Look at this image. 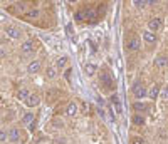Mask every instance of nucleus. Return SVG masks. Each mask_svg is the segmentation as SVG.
Wrapping results in <instances>:
<instances>
[{"label":"nucleus","instance_id":"nucleus-1","mask_svg":"<svg viewBox=\"0 0 168 144\" xmlns=\"http://www.w3.org/2000/svg\"><path fill=\"white\" fill-rule=\"evenodd\" d=\"M131 90H133V94H135V97H138V99H141V97L146 96V89H145V86H143L141 82H135Z\"/></svg>","mask_w":168,"mask_h":144},{"label":"nucleus","instance_id":"nucleus-2","mask_svg":"<svg viewBox=\"0 0 168 144\" xmlns=\"http://www.w3.org/2000/svg\"><path fill=\"white\" fill-rule=\"evenodd\" d=\"M5 32H7V35L12 37V39H20V37H22V32L18 29H15V27H7Z\"/></svg>","mask_w":168,"mask_h":144},{"label":"nucleus","instance_id":"nucleus-3","mask_svg":"<svg viewBox=\"0 0 168 144\" xmlns=\"http://www.w3.org/2000/svg\"><path fill=\"white\" fill-rule=\"evenodd\" d=\"M8 141H10L12 144L18 142V141H20V131L18 129H10V133H8Z\"/></svg>","mask_w":168,"mask_h":144},{"label":"nucleus","instance_id":"nucleus-4","mask_svg":"<svg viewBox=\"0 0 168 144\" xmlns=\"http://www.w3.org/2000/svg\"><path fill=\"white\" fill-rule=\"evenodd\" d=\"M148 27H150L151 32H156V30L161 27V18H151L150 24H148Z\"/></svg>","mask_w":168,"mask_h":144},{"label":"nucleus","instance_id":"nucleus-5","mask_svg":"<svg viewBox=\"0 0 168 144\" xmlns=\"http://www.w3.org/2000/svg\"><path fill=\"white\" fill-rule=\"evenodd\" d=\"M101 82L106 87H113V79H111V76L108 74V72H102L101 74Z\"/></svg>","mask_w":168,"mask_h":144},{"label":"nucleus","instance_id":"nucleus-6","mask_svg":"<svg viewBox=\"0 0 168 144\" xmlns=\"http://www.w3.org/2000/svg\"><path fill=\"white\" fill-rule=\"evenodd\" d=\"M84 10H86V20L88 22H94L98 18V14H96L94 8H84Z\"/></svg>","mask_w":168,"mask_h":144},{"label":"nucleus","instance_id":"nucleus-7","mask_svg":"<svg viewBox=\"0 0 168 144\" xmlns=\"http://www.w3.org/2000/svg\"><path fill=\"white\" fill-rule=\"evenodd\" d=\"M40 102V99H39V96H37V94H32V96H30L29 99H27L25 101V104L29 106V107H35L37 104H39Z\"/></svg>","mask_w":168,"mask_h":144},{"label":"nucleus","instance_id":"nucleus-8","mask_svg":"<svg viewBox=\"0 0 168 144\" xmlns=\"http://www.w3.org/2000/svg\"><path fill=\"white\" fill-rule=\"evenodd\" d=\"M27 70L30 72V74H35V72L40 70V62L39 61H32L29 64V67H27Z\"/></svg>","mask_w":168,"mask_h":144},{"label":"nucleus","instance_id":"nucleus-9","mask_svg":"<svg viewBox=\"0 0 168 144\" xmlns=\"http://www.w3.org/2000/svg\"><path fill=\"white\" fill-rule=\"evenodd\" d=\"M155 64H156L158 67H165V65H168V57L166 55H158V57L155 59Z\"/></svg>","mask_w":168,"mask_h":144},{"label":"nucleus","instance_id":"nucleus-10","mask_svg":"<svg viewBox=\"0 0 168 144\" xmlns=\"http://www.w3.org/2000/svg\"><path fill=\"white\" fill-rule=\"evenodd\" d=\"M145 123H146L145 116H141V114L133 116V124H136V126H145Z\"/></svg>","mask_w":168,"mask_h":144},{"label":"nucleus","instance_id":"nucleus-11","mask_svg":"<svg viewBox=\"0 0 168 144\" xmlns=\"http://www.w3.org/2000/svg\"><path fill=\"white\" fill-rule=\"evenodd\" d=\"M128 49L129 51H138L139 49V40L136 39V37H133V39L128 42Z\"/></svg>","mask_w":168,"mask_h":144},{"label":"nucleus","instance_id":"nucleus-12","mask_svg":"<svg viewBox=\"0 0 168 144\" xmlns=\"http://www.w3.org/2000/svg\"><path fill=\"white\" fill-rule=\"evenodd\" d=\"M111 102H113L114 109H116L118 114H119V112H121V102H119V97H118L116 94H113V96H111Z\"/></svg>","mask_w":168,"mask_h":144},{"label":"nucleus","instance_id":"nucleus-13","mask_svg":"<svg viewBox=\"0 0 168 144\" xmlns=\"http://www.w3.org/2000/svg\"><path fill=\"white\" fill-rule=\"evenodd\" d=\"M133 107L136 109V111L138 112H145V111H148V104H145V102H135V104H133Z\"/></svg>","mask_w":168,"mask_h":144},{"label":"nucleus","instance_id":"nucleus-14","mask_svg":"<svg viewBox=\"0 0 168 144\" xmlns=\"http://www.w3.org/2000/svg\"><path fill=\"white\" fill-rule=\"evenodd\" d=\"M22 121H24V124H29V126H30V124H32L34 121H35V116H34L32 112H27V114L24 116V119H22Z\"/></svg>","mask_w":168,"mask_h":144},{"label":"nucleus","instance_id":"nucleus-15","mask_svg":"<svg viewBox=\"0 0 168 144\" xmlns=\"http://www.w3.org/2000/svg\"><path fill=\"white\" fill-rule=\"evenodd\" d=\"M22 51L25 52V54H29V52H32V51H34V44L30 42V40H27V42H24V44H22Z\"/></svg>","mask_w":168,"mask_h":144},{"label":"nucleus","instance_id":"nucleus-16","mask_svg":"<svg viewBox=\"0 0 168 144\" xmlns=\"http://www.w3.org/2000/svg\"><path fill=\"white\" fill-rule=\"evenodd\" d=\"M143 37H145L146 42H150V44H155V42H156V35H155L153 32H145V35H143Z\"/></svg>","mask_w":168,"mask_h":144},{"label":"nucleus","instance_id":"nucleus-17","mask_svg":"<svg viewBox=\"0 0 168 144\" xmlns=\"http://www.w3.org/2000/svg\"><path fill=\"white\" fill-rule=\"evenodd\" d=\"M74 18H76L77 22H84V20H86V10H84V8H82V10H77L76 15H74Z\"/></svg>","mask_w":168,"mask_h":144},{"label":"nucleus","instance_id":"nucleus-18","mask_svg":"<svg viewBox=\"0 0 168 144\" xmlns=\"http://www.w3.org/2000/svg\"><path fill=\"white\" fill-rule=\"evenodd\" d=\"M96 64H86V67H84V70H86V74H88V76H92V74H94L96 72Z\"/></svg>","mask_w":168,"mask_h":144},{"label":"nucleus","instance_id":"nucleus-19","mask_svg":"<svg viewBox=\"0 0 168 144\" xmlns=\"http://www.w3.org/2000/svg\"><path fill=\"white\" fill-rule=\"evenodd\" d=\"M17 96H18V99H24V101H27V99L30 97V94H29V90H27V89H20Z\"/></svg>","mask_w":168,"mask_h":144},{"label":"nucleus","instance_id":"nucleus-20","mask_svg":"<svg viewBox=\"0 0 168 144\" xmlns=\"http://www.w3.org/2000/svg\"><path fill=\"white\" fill-rule=\"evenodd\" d=\"M77 112V106L74 104V102H71L69 106H67V116H76Z\"/></svg>","mask_w":168,"mask_h":144},{"label":"nucleus","instance_id":"nucleus-21","mask_svg":"<svg viewBox=\"0 0 168 144\" xmlns=\"http://www.w3.org/2000/svg\"><path fill=\"white\" fill-rule=\"evenodd\" d=\"M158 94H160V87H158V86H153V87H151V90H150V97H151V99H156Z\"/></svg>","mask_w":168,"mask_h":144},{"label":"nucleus","instance_id":"nucleus-22","mask_svg":"<svg viewBox=\"0 0 168 144\" xmlns=\"http://www.w3.org/2000/svg\"><path fill=\"white\" fill-rule=\"evenodd\" d=\"M69 62V59L67 57H61V59H57V69H64V65Z\"/></svg>","mask_w":168,"mask_h":144},{"label":"nucleus","instance_id":"nucleus-23","mask_svg":"<svg viewBox=\"0 0 168 144\" xmlns=\"http://www.w3.org/2000/svg\"><path fill=\"white\" fill-rule=\"evenodd\" d=\"M55 76H57V69H55V67H49L47 69V77H49V79H54Z\"/></svg>","mask_w":168,"mask_h":144},{"label":"nucleus","instance_id":"nucleus-24","mask_svg":"<svg viewBox=\"0 0 168 144\" xmlns=\"http://www.w3.org/2000/svg\"><path fill=\"white\" fill-rule=\"evenodd\" d=\"M27 17H30V18H34V17H37V15H39V10H37V8H32V10L30 12H27Z\"/></svg>","mask_w":168,"mask_h":144},{"label":"nucleus","instance_id":"nucleus-25","mask_svg":"<svg viewBox=\"0 0 168 144\" xmlns=\"http://www.w3.org/2000/svg\"><path fill=\"white\" fill-rule=\"evenodd\" d=\"M135 5H136L138 8H145L146 5H148V2H143V0H136V2H135Z\"/></svg>","mask_w":168,"mask_h":144},{"label":"nucleus","instance_id":"nucleus-26","mask_svg":"<svg viewBox=\"0 0 168 144\" xmlns=\"http://www.w3.org/2000/svg\"><path fill=\"white\" fill-rule=\"evenodd\" d=\"M7 139H8V134L5 133V131H2V133H0V141H2V142H5Z\"/></svg>","mask_w":168,"mask_h":144},{"label":"nucleus","instance_id":"nucleus-27","mask_svg":"<svg viewBox=\"0 0 168 144\" xmlns=\"http://www.w3.org/2000/svg\"><path fill=\"white\" fill-rule=\"evenodd\" d=\"M133 144H143V139L141 137H135V139H133Z\"/></svg>","mask_w":168,"mask_h":144},{"label":"nucleus","instance_id":"nucleus-28","mask_svg":"<svg viewBox=\"0 0 168 144\" xmlns=\"http://www.w3.org/2000/svg\"><path fill=\"white\" fill-rule=\"evenodd\" d=\"M161 96H163L165 99H168V87H165V89H163V92H161Z\"/></svg>","mask_w":168,"mask_h":144},{"label":"nucleus","instance_id":"nucleus-29","mask_svg":"<svg viewBox=\"0 0 168 144\" xmlns=\"http://www.w3.org/2000/svg\"><path fill=\"white\" fill-rule=\"evenodd\" d=\"M88 44L91 45V52H96V45H94V44H92L91 40H88Z\"/></svg>","mask_w":168,"mask_h":144},{"label":"nucleus","instance_id":"nucleus-30","mask_svg":"<svg viewBox=\"0 0 168 144\" xmlns=\"http://www.w3.org/2000/svg\"><path fill=\"white\" fill-rule=\"evenodd\" d=\"M71 72H72L71 69H67V70H66V79L67 80H71Z\"/></svg>","mask_w":168,"mask_h":144},{"label":"nucleus","instance_id":"nucleus-31","mask_svg":"<svg viewBox=\"0 0 168 144\" xmlns=\"http://www.w3.org/2000/svg\"><path fill=\"white\" fill-rule=\"evenodd\" d=\"M66 30H67V34H69V35H72V25H67Z\"/></svg>","mask_w":168,"mask_h":144}]
</instances>
